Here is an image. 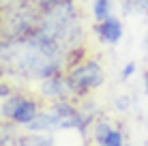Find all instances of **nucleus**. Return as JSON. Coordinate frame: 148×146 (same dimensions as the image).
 <instances>
[{"label": "nucleus", "mask_w": 148, "mask_h": 146, "mask_svg": "<svg viewBox=\"0 0 148 146\" xmlns=\"http://www.w3.org/2000/svg\"><path fill=\"white\" fill-rule=\"evenodd\" d=\"M67 69V56L32 34L24 39H0V77L13 82H41Z\"/></svg>", "instance_id": "obj_1"}, {"label": "nucleus", "mask_w": 148, "mask_h": 146, "mask_svg": "<svg viewBox=\"0 0 148 146\" xmlns=\"http://www.w3.org/2000/svg\"><path fill=\"white\" fill-rule=\"evenodd\" d=\"M146 49H148V34H146Z\"/></svg>", "instance_id": "obj_20"}, {"label": "nucleus", "mask_w": 148, "mask_h": 146, "mask_svg": "<svg viewBox=\"0 0 148 146\" xmlns=\"http://www.w3.org/2000/svg\"><path fill=\"white\" fill-rule=\"evenodd\" d=\"M17 146H56L52 133H32L26 131L17 138Z\"/></svg>", "instance_id": "obj_8"}, {"label": "nucleus", "mask_w": 148, "mask_h": 146, "mask_svg": "<svg viewBox=\"0 0 148 146\" xmlns=\"http://www.w3.org/2000/svg\"><path fill=\"white\" fill-rule=\"evenodd\" d=\"M142 90L148 97V69H144V73H142Z\"/></svg>", "instance_id": "obj_17"}, {"label": "nucleus", "mask_w": 148, "mask_h": 146, "mask_svg": "<svg viewBox=\"0 0 148 146\" xmlns=\"http://www.w3.org/2000/svg\"><path fill=\"white\" fill-rule=\"evenodd\" d=\"M19 2H28V0H0V9L9 7V4H19Z\"/></svg>", "instance_id": "obj_18"}, {"label": "nucleus", "mask_w": 148, "mask_h": 146, "mask_svg": "<svg viewBox=\"0 0 148 146\" xmlns=\"http://www.w3.org/2000/svg\"><path fill=\"white\" fill-rule=\"evenodd\" d=\"M135 71H137V64L133 62V60L125 62V67L120 69V82H122V84H125V82H129V80L135 75Z\"/></svg>", "instance_id": "obj_14"}, {"label": "nucleus", "mask_w": 148, "mask_h": 146, "mask_svg": "<svg viewBox=\"0 0 148 146\" xmlns=\"http://www.w3.org/2000/svg\"><path fill=\"white\" fill-rule=\"evenodd\" d=\"M112 127H114V123L108 120V118H103V116L97 120L92 127H90V142H92V146H103L108 133L112 131Z\"/></svg>", "instance_id": "obj_9"}, {"label": "nucleus", "mask_w": 148, "mask_h": 146, "mask_svg": "<svg viewBox=\"0 0 148 146\" xmlns=\"http://www.w3.org/2000/svg\"><path fill=\"white\" fill-rule=\"evenodd\" d=\"M133 105H135V99H133V95H129V93L116 95L114 101H112V108H114V112H118V114L131 112V110H133Z\"/></svg>", "instance_id": "obj_12"}, {"label": "nucleus", "mask_w": 148, "mask_h": 146, "mask_svg": "<svg viewBox=\"0 0 148 146\" xmlns=\"http://www.w3.org/2000/svg\"><path fill=\"white\" fill-rule=\"evenodd\" d=\"M67 77H69V84H71L75 99L79 101L84 97H90L92 90L101 88L105 84V69L101 67L99 60L88 56L82 62H77L75 67H71L67 71Z\"/></svg>", "instance_id": "obj_3"}, {"label": "nucleus", "mask_w": 148, "mask_h": 146, "mask_svg": "<svg viewBox=\"0 0 148 146\" xmlns=\"http://www.w3.org/2000/svg\"><path fill=\"white\" fill-rule=\"evenodd\" d=\"M114 7H116L114 0H92L90 2V15H92L95 22H103V19L114 15Z\"/></svg>", "instance_id": "obj_10"}, {"label": "nucleus", "mask_w": 148, "mask_h": 146, "mask_svg": "<svg viewBox=\"0 0 148 146\" xmlns=\"http://www.w3.org/2000/svg\"><path fill=\"white\" fill-rule=\"evenodd\" d=\"M13 93H15V86L11 84V80L0 77V101H4L7 97H11Z\"/></svg>", "instance_id": "obj_15"}, {"label": "nucleus", "mask_w": 148, "mask_h": 146, "mask_svg": "<svg viewBox=\"0 0 148 146\" xmlns=\"http://www.w3.org/2000/svg\"><path fill=\"white\" fill-rule=\"evenodd\" d=\"M120 13L125 17L148 15V0H120Z\"/></svg>", "instance_id": "obj_11"}, {"label": "nucleus", "mask_w": 148, "mask_h": 146, "mask_svg": "<svg viewBox=\"0 0 148 146\" xmlns=\"http://www.w3.org/2000/svg\"><path fill=\"white\" fill-rule=\"evenodd\" d=\"M103 146H129V144H127V138H125V131H122L118 125H114V127H112V131L108 133Z\"/></svg>", "instance_id": "obj_13"}, {"label": "nucleus", "mask_w": 148, "mask_h": 146, "mask_svg": "<svg viewBox=\"0 0 148 146\" xmlns=\"http://www.w3.org/2000/svg\"><path fill=\"white\" fill-rule=\"evenodd\" d=\"M41 103H39V99H34V97H24L22 99V103H19V108L15 110V114H13V123L15 125H19V127H26V125H30L34 118H37V114L41 112Z\"/></svg>", "instance_id": "obj_7"}, {"label": "nucleus", "mask_w": 148, "mask_h": 146, "mask_svg": "<svg viewBox=\"0 0 148 146\" xmlns=\"http://www.w3.org/2000/svg\"><path fill=\"white\" fill-rule=\"evenodd\" d=\"M41 9L32 0L9 4L0 9V39H24L34 32L41 17Z\"/></svg>", "instance_id": "obj_2"}, {"label": "nucleus", "mask_w": 148, "mask_h": 146, "mask_svg": "<svg viewBox=\"0 0 148 146\" xmlns=\"http://www.w3.org/2000/svg\"><path fill=\"white\" fill-rule=\"evenodd\" d=\"M92 32L97 34L99 43L103 45H118L125 37V24L118 15H112V17L103 19V22H95Z\"/></svg>", "instance_id": "obj_5"}, {"label": "nucleus", "mask_w": 148, "mask_h": 146, "mask_svg": "<svg viewBox=\"0 0 148 146\" xmlns=\"http://www.w3.org/2000/svg\"><path fill=\"white\" fill-rule=\"evenodd\" d=\"M37 93H39L41 99H45V101H49V103L62 101V99H75L73 90H71V84H69V77H67V71L41 80ZM75 101H77V99H75Z\"/></svg>", "instance_id": "obj_4"}, {"label": "nucleus", "mask_w": 148, "mask_h": 146, "mask_svg": "<svg viewBox=\"0 0 148 146\" xmlns=\"http://www.w3.org/2000/svg\"><path fill=\"white\" fill-rule=\"evenodd\" d=\"M26 131H32V133H58L62 131V120L60 116L56 114V110L52 105H47V108H43L41 112L37 114V118L32 120L30 125H26Z\"/></svg>", "instance_id": "obj_6"}, {"label": "nucleus", "mask_w": 148, "mask_h": 146, "mask_svg": "<svg viewBox=\"0 0 148 146\" xmlns=\"http://www.w3.org/2000/svg\"><path fill=\"white\" fill-rule=\"evenodd\" d=\"M34 4L41 9V11H45V9H49V7H54V4H60V2H64V0H32Z\"/></svg>", "instance_id": "obj_16"}, {"label": "nucleus", "mask_w": 148, "mask_h": 146, "mask_svg": "<svg viewBox=\"0 0 148 146\" xmlns=\"http://www.w3.org/2000/svg\"><path fill=\"white\" fill-rule=\"evenodd\" d=\"M0 120H2V101H0Z\"/></svg>", "instance_id": "obj_19"}]
</instances>
